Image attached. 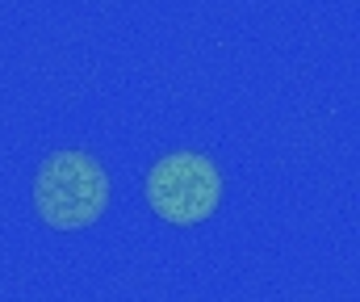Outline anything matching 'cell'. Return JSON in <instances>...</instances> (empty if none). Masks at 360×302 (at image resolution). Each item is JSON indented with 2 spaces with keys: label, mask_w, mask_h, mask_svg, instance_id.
<instances>
[{
  "label": "cell",
  "mask_w": 360,
  "mask_h": 302,
  "mask_svg": "<svg viewBox=\"0 0 360 302\" xmlns=\"http://www.w3.org/2000/svg\"><path fill=\"white\" fill-rule=\"evenodd\" d=\"M34 206L51 227H89L105 210V172L80 151H63L42 164L38 185H34Z\"/></svg>",
  "instance_id": "cell-1"
},
{
  "label": "cell",
  "mask_w": 360,
  "mask_h": 302,
  "mask_svg": "<svg viewBox=\"0 0 360 302\" xmlns=\"http://www.w3.org/2000/svg\"><path fill=\"white\" fill-rule=\"evenodd\" d=\"M147 201L168 222H201L218 206V172L201 156H168L147 177Z\"/></svg>",
  "instance_id": "cell-2"
}]
</instances>
